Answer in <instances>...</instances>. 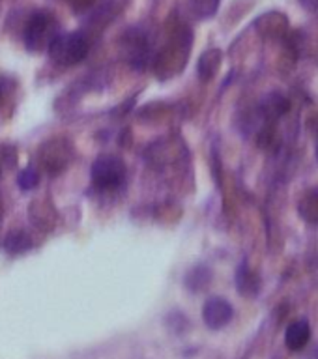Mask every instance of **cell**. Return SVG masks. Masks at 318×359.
Listing matches in <instances>:
<instances>
[{
    "label": "cell",
    "instance_id": "cell-8",
    "mask_svg": "<svg viewBox=\"0 0 318 359\" xmlns=\"http://www.w3.org/2000/svg\"><path fill=\"white\" fill-rule=\"evenodd\" d=\"M309 339H311V325H309V322H305V320L292 322L285 333V344L289 346V350H292V352H298V350L305 348Z\"/></svg>",
    "mask_w": 318,
    "mask_h": 359
},
{
    "label": "cell",
    "instance_id": "cell-5",
    "mask_svg": "<svg viewBox=\"0 0 318 359\" xmlns=\"http://www.w3.org/2000/svg\"><path fill=\"white\" fill-rule=\"evenodd\" d=\"M234 316V309L223 297H210L202 307V318L210 330H221Z\"/></svg>",
    "mask_w": 318,
    "mask_h": 359
},
{
    "label": "cell",
    "instance_id": "cell-12",
    "mask_svg": "<svg viewBox=\"0 0 318 359\" xmlns=\"http://www.w3.org/2000/svg\"><path fill=\"white\" fill-rule=\"evenodd\" d=\"M212 279V273H210V269L204 268V266H197L190 271V273L185 275V286L193 292H201L204 290Z\"/></svg>",
    "mask_w": 318,
    "mask_h": 359
},
{
    "label": "cell",
    "instance_id": "cell-11",
    "mask_svg": "<svg viewBox=\"0 0 318 359\" xmlns=\"http://www.w3.org/2000/svg\"><path fill=\"white\" fill-rule=\"evenodd\" d=\"M30 247H32V240L22 230H11L10 234L4 238V249L8 252H13V255L28 251Z\"/></svg>",
    "mask_w": 318,
    "mask_h": 359
},
{
    "label": "cell",
    "instance_id": "cell-13",
    "mask_svg": "<svg viewBox=\"0 0 318 359\" xmlns=\"http://www.w3.org/2000/svg\"><path fill=\"white\" fill-rule=\"evenodd\" d=\"M257 25H264L263 32L266 36H279V34L285 32L286 19L283 17V13H268L263 19H258Z\"/></svg>",
    "mask_w": 318,
    "mask_h": 359
},
{
    "label": "cell",
    "instance_id": "cell-9",
    "mask_svg": "<svg viewBox=\"0 0 318 359\" xmlns=\"http://www.w3.org/2000/svg\"><path fill=\"white\" fill-rule=\"evenodd\" d=\"M236 288L241 296L255 297L260 290V279L257 273H253L251 269L247 268L246 264H241L238 271H236Z\"/></svg>",
    "mask_w": 318,
    "mask_h": 359
},
{
    "label": "cell",
    "instance_id": "cell-6",
    "mask_svg": "<svg viewBox=\"0 0 318 359\" xmlns=\"http://www.w3.org/2000/svg\"><path fill=\"white\" fill-rule=\"evenodd\" d=\"M39 159L44 163L45 170L53 174L60 172L67 165V161L72 159V148L66 140H51L49 144L45 146V150H41L39 154Z\"/></svg>",
    "mask_w": 318,
    "mask_h": 359
},
{
    "label": "cell",
    "instance_id": "cell-18",
    "mask_svg": "<svg viewBox=\"0 0 318 359\" xmlns=\"http://www.w3.org/2000/svg\"><path fill=\"white\" fill-rule=\"evenodd\" d=\"M317 159H318V144H317Z\"/></svg>",
    "mask_w": 318,
    "mask_h": 359
},
{
    "label": "cell",
    "instance_id": "cell-4",
    "mask_svg": "<svg viewBox=\"0 0 318 359\" xmlns=\"http://www.w3.org/2000/svg\"><path fill=\"white\" fill-rule=\"evenodd\" d=\"M124 50L128 56V62L137 69H143L150 58V41L143 30L131 28L129 32L124 34Z\"/></svg>",
    "mask_w": 318,
    "mask_h": 359
},
{
    "label": "cell",
    "instance_id": "cell-17",
    "mask_svg": "<svg viewBox=\"0 0 318 359\" xmlns=\"http://www.w3.org/2000/svg\"><path fill=\"white\" fill-rule=\"evenodd\" d=\"M300 4H302L305 10H317L318 0H300Z\"/></svg>",
    "mask_w": 318,
    "mask_h": 359
},
{
    "label": "cell",
    "instance_id": "cell-7",
    "mask_svg": "<svg viewBox=\"0 0 318 359\" xmlns=\"http://www.w3.org/2000/svg\"><path fill=\"white\" fill-rule=\"evenodd\" d=\"M260 114L263 118L270 120V122H274L277 118L285 116L289 109H291V101L286 100L285 95L279 94V92H272V94L264 95V100L260 101Z\"/></svg>",
    "mask_w": 318,
    "mask_h": 359
},
{
    "label": "cell",
    "instance_id": "cell-1",
    "mask_svg": "<svg viewBox=\"0 0 318 359\" xmlns=\"http://www.w3.org/2000/svg\"><path fill=\"white\" fill-rule=\"evenodd\" d=\"M90 50L88 39L84 38L81 32H69V34H58L51 45L47 47L51 60L58 64V66H75L79 62L86 58Z\"/></svg>",
    "mask_w": 318,
    "mask_h": 359
},
{
    "label": "cell",
    "instance_id": "cell-14",
    "mask_svg": "<svg viewBox=\"0 0 318 359\" xmlns=\"http://www.w3.org/2000/svg\"><path fill=\"white\" fill-rule=\"evenodd\" d=\"M298 208H300V215H302L307 223L318 224V195H314V193L305 195Z\"/></svg>",
    "mask_w": 318,
    "mask_h": 359
},
{
    "label": "cell",
    "instance_id": "cell-16",
    "mask_svg": "<svg viewBox=\"0 0 318 359\" xmlns=\"http://www.w3.org/2000/svg\"><path fill=\"white\" fill-rule=\"evenodd\" d=\"M17 184L21 187L22 191H30L34 187H38L39 184V174L38 170L34 167H27L22 168L21 172H19V178H17Z\"/></svg>",
    "mask_w": 318,
    "mask_h": 359
},
{
    "label": "cell",
    "instance_id": "cell-3",
    "mask_svg": "<svg viewBox=\"0 0 318 359\" xmlns=\"http://www.w3.org/2000/svg\"><path fill=\"white\" fill-rule=\"evenodd\" d=\"M92 182L100 189H114L126 178V163L122 157L103 154L94 161L90 170Z\"/></svg>",
    "mask_w": 318,
    "mask_h": 359
},
{
    "label": "cell",
    "instance_id": "cell-15",
    "mask_svg": "<svg viewBox=\"0 0 318 359\" xmlns=\"http://www.w3.org/2000/svg\"><path fill=\"white\" fill-rule=\"evenodd\" d=\"M219 8V0H191V10L199 19H208L216 15Z\"/></svg>",
    "mask_w": 318,
    "mask_h": 359
},
{
    "label": "cell",
    "instance_id": "cell-10",
    "mask_svg": "<svg viewBox=\"0 0 318 359\" xmlns=\"http://www.w3.org/2000/svg\"><path fill=\"white\" fill-rule=\"evenodd\" d=\"M219 66H221V50H206V53L199 58V64H197V72H199L201 81H210V79L218 73Z\"/></svg>",
    "mask_w": 318,
    "mask_h": 359
},
{
    "label": "cell",
    "instance_id": "cell-2",
    "mask_svg": "<svg viewBox=\"0 0 318 359\" xmlns=\"http://www.w3.org/2000/svg\"><path fill=\"white\" fill-rule=\"evenodd\" d=\"M60 34V25L49 11H36L25 25V45L28 50H45L51 41Z\"/></svg>",
    "mask_w": 318,
    "mask_h": 359
}]
</instances>
